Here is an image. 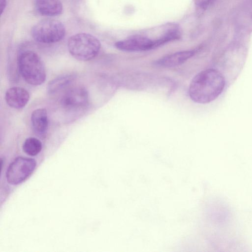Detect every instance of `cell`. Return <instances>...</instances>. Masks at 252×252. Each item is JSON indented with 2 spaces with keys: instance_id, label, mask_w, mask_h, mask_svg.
<instances>
[{
  "instance_id": "cell-10",
  "label": "cell",
  "mask_w": 252,
  "mask_h": 252,
  "mask_svg": "<svg viewBox=\"0 0 252 252\" xmlns=\"http://www.w3.org/2000/svg\"><path fill=\"white\" fill-rule=\"evenodd\" d=\"M36 11L46 16H56L63 11L62 3L60 0H34Z\"/></svg>"
},
{
  "instance_id": "cell-1",
  "label": "cell",
  "mask_w": 252,
  "mask_h": 252,
  "mask_svg": "<svg viewBox=\"0 0 252 252\" xmlns=\"http://www.w3.org/2000/svg\"><path fill=\"white\" fill-rule=\"evenodd\" d=\"M225 86L224 76L218 70L209 68L198 73L191 80L189 94L197 103L206 104L215 100Z\"/></svg>"
},
{
  "instance_id": "cell-5",
  "label": "cell",
  "mask_w": 252,
  "mask_h": 252,
  "mask_svg": "<svg viewBox=\"0 0 252 252\" xmlns=\"http://www.w3.org/2000/svg\"><path fill=\"white\" fill-rule=\"evenodd\" d=\"M36 161L31 158L18 157L7 167L5 176L7 182L13 185L24 181L34 170Z\"/></svg>"
},
{
  "instance_id": "cell-7",
  "label": "cell",
  "mask_w": 252,
  "mask_h": 252,
  "mask_svg": "<svg viewBox=\"0 0 252 252\" xmlns=\"http://www.w3.org/2000/svg\"><path fill=\"white\" fill-rule=\"evenodd\" d=\"M116 48L126 52H137L154 49V42L145 35H136L115 43Z\"/></svg>"
},
{
  "instance_id": "cell-8",
  "label": "cell",
  "mask_w": 252,
  "mask_h": 252,
  "mask_svg": "<svg viewBox=\"0 0 252 252\" xmlns=\"http://www.w3.org/2000/svg\"><path fill=\"white\" fill-rule=\"evenodd\" d=\"M30 94L24 88L13 87L7 90L5 99L7 104L11 107L20 109L24 107L29 101Z\"/></svg>"
},
{
  "instance_id": "cell-3",
  "label": "cell",
  "mask_w": 252,
  "mask_h": 252,
  "mask_svg": "<svg viewBox=\"0 0 252 252\" xmlns=\"http://www.w3.org/2000/svg\"><path fill=\"white\" fill-rule=\"evenodd\" d=\"M100 47V42L96 37L86 33L73 35L67 42L68 49L71 56L82 61H89L96 57Z\"/></svg>"
},
{
  "instance_id": "cell-4",
  "label": "cell",
  "mask_w": 252,
  "mask_h": 252,
  "mask_svg": "<svg viewBox=\"0 0 252 252\" xmlns=\"http://www.w3.org/2000/svg\"><path fill=\"white\" fill-rule=\"evenodd\" d=\"M65 29L60 21L46 19L35 24L31 29V34L36 41L42 43H53L60 41L64 36Z\"/></svg>"
},
{
  "instance_id": "cell-15",
  "label": "cell",
  "mask_w": 252,
  "mask_h": 252,
  "mask_svg": "<svg viewBox=\"0 0 252 252\" xmlns=\"http://www.w3.org/2000/svg\"><path fill=\"white\" fill-rule=\"evenodd\" d=\"M0 13L1 15L2 14L6 6V0H0Z\"/></svg>"
},
{
  "instance_id": "cell-12",
  "label": "cell",
  "mask_w": 252,
  "mask_h": 252,
  "mask_svg": "<svg viewBox=\"0 0 252 252\" xmlns=\"http://www.w3.org/2000/svg\"><path fill=\"white\" fill-rule=\"evenodd\" d=\"M75 77L76 75L73 73L65 74L56 77L48 84V93L53 94L63 90L71 84Z\"/></svg>"
},
{
  "instance_id": "cell-6",
  "label": "cell",
  "mask_w": 252,
  "mask_h": 252,
  "mask_svg": "<svg viewBox=\"0 0 252 252\" xmlns=\"http://www.w3.org/2000/svg\"><path fill=\"white\" fill-rule=\"evenodd\" d=\"M89 101L87 90L82 86H77L67 91L62 96L61 103L63 107L69 110L81 108Z\"/></svg>"
},
{
  "instance_id": "cell-9",
  "label": "cell",
  "mask_w": 252,
  "mask_h": 252,
  "mask_svg": "<svg viewBox=\"0 0 252 252\" xmlns=\"http://www.w3.org/2000/svg\"><path fill=\"white\" fill-rule=\"evenodd\" d=\"M194 53L192 51L178 52L165 56L155 62L157 66L162 67H172L182 64L192 57Z\"/></svg>"
},
{
  "instance_id": "cell-13",
  "label": "cell",
  "mask_w": 252,
  "mask_h": 252,
  "mask_svg": "<svg viewBox=\"0 0 252 252\" xmlns=\"http://www.w3.org/2000/svg\"><path fill=\"white\" fill-rule=\"evenodd\" d=\"M42 149L41 141L35 137H29L25 140L23 145V150L27 155L35 156L38 155Z\"/></svg>"
},
{
  "instance_id": "cell-14",
  "label": "cell",
  "mask_w": 252,
  "mask_h": 252,
  "mask_svg": "<svg viewBox=\"0 0 252 252\" xmlns=\"http://www.w3.org/2000/svg\"><path fill=\"white\" fill-rule=\"evenodd\" d=\"M213 0H194L195 5L201 9L206 8Z\"/></svg>"
},
{
  "instance_id": "cell-11",
  "label": "cell",
  "mask_w": 252,
  "mask_h": 252,
  "mask_svg": "<svg viewBox=\"0 0 252 252\" xmlns=\"http://www.w3.org/2000/svg\"><path fill=\"white\" fill-rule=\"evenodd\" d=\"M31 124L34 133L38 136H44L47 132L48 120L45 109L38 108L32 113Z\"/></svg>"
},
{
  "instance_id": "cell-2",
  "label": "cell",
  "mask_w": 252,
  "mask_h": 252,
  "mask_svg": "<svg viewBox=\"0 0 252 252\" xmlns=\"http://www.w3.org/2000/svg\"><path fill=\"white\" fill-rule=\"evenodd\" d=\"M18 65L21 76L28 83L37 86L44 82L46 76L45 66L36 53L30 50L21 53Z\"/></svg>"
}]
</instances>
